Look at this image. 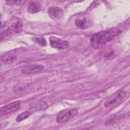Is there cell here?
<instances>
[{
	"label": "cell",
	"mask_w": 130,
	"mask_h": 130,
	"mask_svg": "<svg viewBox=\"0 0 130 130\" xmlns=\"http://www.w3.org/2000/svg\"><path fill=\"white\" fill-rule=\"evenodd\" d=\"M48 14L50 18L54 20L61 19L63 16V11L61 8L56 6L49 7L48 10Z\"/></svg>",
	"instance_id": "6"
},
{
	"label": "cell",
	"mask_w": 130,
	"mask_h": 130,
	"mask_svg": "<svg viewBox=\"0 0 130 130\" xmlns=\"http://www.w3.org/2000/svg\"><path fill=\"white\" fill-rule=\"evenodd\" d=\"M126 92L123 89H120L110 96L105 102V107L113 109L119 105L125 99Z\"/></svg>",
	"instance_id": "2"
},
{
	"label": "cell",
	"mask_w": 130,
	"mask_h": 130,
	"mask_svg": "<svg viewBox=\"0 0 130 130\" xmlns=\"http://www.w3.org/2000/svg\"><path fill=\"white\" fill-rule=\"evenodd\" d=\"M23 26V23L22 19L19 17H15L11 20L8 27L12 35H18L21 33Z\"/></svg>",
	"instance_id": "5"
},
{
	"label": "cell",
	"mask_w": 130,
	"mask_h": 130,
	"mask_svg": "<svg viewBox=\"0 0 130 130\" xmlns=\"http://www.w3.org/2000/svg\"><path fill=\"white\" fill-rule=\"evenodd\" d=\"M41 9V6L37 1H31L29 3L27 7V11L29 13L34 14L39 12Z\"/></svg>",
	"instance_id": "10"
},
{
	"label": "cell",
	"mask_w": 130,
	"mask_h": 130,
	"mask_svg": "<svg viewBox=\"0 0 130 130\" xmlns=\"http://www.w3.org/2000/svg\"><path fill=\"white\" fill-rule=\"evenodd\" d=\"M6 3L8 4V5L10 4H15L17 6H21L24 3H25V1H6Z\"/></svg>",
	"instance_id": "14"
},
{
	"label": "cell",
	"mask_w": 130,
	"mask_h": 130,
	"mask_svg": "<svg viewBox=\"0 0 130 130\" xmlns=\"http://www.w3.org/2000/svg\"><path fill=\"white\" fill-rule=\"evenodd\" d=\"M21 106L20 101H15L5 106H3L0 109L1 115L8 114L12 112L17 111Z\"/></svg>",
	"instance_id": "8"
},
{
	"label": "cell",
	"mask_w": 130,
	"mask_h": 130,
	"mask_svg": "<svg viewBox=\"0 0 130 130\" xmlns=\"http://www.w3.org/2000/svg\"><path fill=\"white\" fill-rule=\"evenodd\" d=\"M16 58V56L14 55H8L6 56L4 59L3 61L4 62H10L13 61Z\"/></svg>",
	"instance_id": "16"
},
{
	"label": "cell",
	"mask_w": 130,
	"mask_h": 130,
	"mask_svg": "<svg viewBox=\"0 0 130 130\" xmlns=\"http://www.w3.org/2000/svg\"><path fill=\"white\" fill-rule=\"evenodd\" d=\"M34 40L36 42H37V43H38L39 44H40V45H41L42 46H45L47 44L45 39L43 37L35 38H34Z\"/></svg>",
	"instance_id": "13"
},
{
	"label": "cell",
	"mask_w": 130,
	"mask_h": 130,
	"mask_svg": "<svg viewBox=\"0 0 130 130\" xmlns=\"http://www.w3.org/2000/svg\"><path fill=\"white\" fill-rule=\"evenodd\" d=\"M12 35L10 32L9 27H7L6 28H5L4 30H2L1 31V40H6L9 39Z\"/></svg>",
	"instance_id": "11"
},
{
	"label": "cell",
	"mask_w": 130,
	"mask_h": 130,
	"mask_svg": "<svg viewBox=\"0 0 130 130\" xmlns=\"http://www.w3.org/2000/svg\"><path fill=\"white\" fill-rule=\"evenodd\" d=\"M49 42L52 47L58 49H66L69 45L67 41L61 40L54 36H51L49 38Z\"/></svg>",
	"instance_id": "7"
},
{
	"label": "cell",
	"mask_w": 130,
	"mask_h": 130,
	"mask_svg": "<svg viewBox=\"0 0 130 130\" xmlns=\"http://www.w3.org/2000/svg\"><path fill=\"white\" fill-rule=\"evenodd\" d=\"M30 114V113L28 111L22 112V113L20 114L19 115H18L17 116V117H16V121L17 122L21 121L23 120L24 119L28 117L29 116Z\"/></svg>",
	"instance_id": "12"
},
{
	"label": "cell",
	"mask_w": 130,
	"mask_h": 130,
	"mask_svg": "<svg viewBox=\"0 0 130 130\" xmlns=\"http://www.w3.org/2000/svg\"><path fill=\"white\" fill-rule=\"evenodd\" d=\"M44 69L42 64H35L25 67L22 70V73L25 74H31L41 72Z\"/></svg>",
	"instance_id": "9"
},
{
	"label": "cell",
	"mask_w": 130,
	"mask_h": 130,
	"mask_svg": "<svg viewBox=\"0 0 130 130\" xmlns=\"http://www.w3.org/2000/svg\"><path fill=\"white\" fill-rule=\"evenodd\" d=\"M78 113L76 108L66 109L60 112L56 117V121L58 123H62L71 119Z\"/></svg>",
	"instance_id": "3"
},
{
	"label": "cell",
	"mask_w": 130,
	"mask_h": 130,
	"mask_svg": "<svg viewBox=\"0 0 130 130\" xmlns=\"http://www.w3.org/2000/svg\"><path fill=\"white\" fill-rule=\"evenodd\" d=\"M121 33V30L112 28L96 33L90 39L91 47L95 49H101L104 48L106 44L114 39Z\"/></svg>",
	"instance_id": "1"
},
{
	"label": "cell",
	"mask_w": 130,
	"mask_h": 130,
	"mask_svg": "<svg viewBox=\"0 0 130 130\" xmlns=\"http://www.w3.org/2000/svg\"><path fill=\"white\" fill-rule=\"evenodd\" d=\"M115 56V53L113 51H111L110 52L106 53L104 55V58L106 60H110L113 59Z\"/></svg>",
	"instance_id": "15"
},
{
	"label": "cell",
	"mask_w": 130,
	"mask_h": 130,
	"mask_svg": "<svg viewBox=\"0 0 130 130\" xmlns=\"http://www.w3.org/2000/svg\"><path fill=\"white\" fill-rule=\"evenodd\" d=\"M76 25L80 29H86L92 24V19L89 14L82 13L79 15L75 19Z\"/></svg>",
	"instance_id": "4"
}]
</instances>
